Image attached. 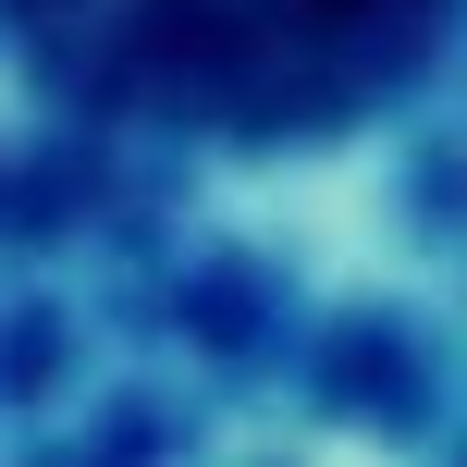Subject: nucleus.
Listing matches in <instances>:
<instances>
[{
	"instance_id": "f257e3e1",
	"label": "nucleus",
	"mask_w": 467,
	"mask_h": 467,
	"mask_svg": "<svg viewBox=\"0 0 467 467\" xmlns=\"http://www.w3.org/2000/svg\"><path fill=\"white\" fill-rule=\"evenodd\" d=\"M467 0H0L74 99L210 148H307L406 99Z\"/></svg>"
}]
</instances>
